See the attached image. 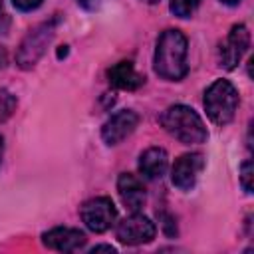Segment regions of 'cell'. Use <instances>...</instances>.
Instances as JSON below:
<instances>
[{
    "label": "cell",
    "instance_id": "277c9868",
    "mask_svg": "<svg viewBox=\"0 0 254 254\" xmlns=\"http://www.w3.org/2000/svg\"><path fill=\"white\" fill-rule=\"evenodd\" d=\"M56 26H58V18H50V20L38 24L36 28H32L24 36V40L20 42V48L16 52V64L22 69H30L40 62L46 48L52 44V40L56 36Z\"/></svg>",
    "mask_w": 254,
    "mask_h": 254
},
{
    "label": "cell",
    "instance_id": "7402d4cb",
    "mask_svg": "<svg viewBox=\"0 0 254 254\" xmlns=\"http://www.w3.org/2000/svg\"><path fill=\"white\" fill-rule=\"evenodd\" d=\"M97 250H107V252H115V248L111 244H99V246H93L91 252H97Z\"/></svg>",
    "mask_w": 254,
    "mask_h": 254
},
{
    "label": "cell",
    "instance_id": "9c48e42d",
    "mask_svg": "<svg viewBox=\"0 0 254 254\" xmlns=\"http://www.w3.org/2000/svg\"><path fill=\"white\" fill-rule=\"evenodd\" d=\"M139 123V115L133 109H119L101 127V139L105 145H117L127 139Z\"/></svg>",
    "mask_w": 254,
    "mask_h": 254
},
{
    "label": "cell",
    "instance_id": "3957f363",
    "mask_svg": "<svg viewBox=\"0 0 254 254\" xmlns=\"http://www.w3.org/2000/svg\"><path fill=\"white\" fill-rule=\"evenodd\" d=\"M204 109L212 123L226 125L234 119L238 109V91L228 79H216L204 91Z\"/></svg>",
    "mask_w": 254,
    "mask_h": 254
},
{
    "label": "cell",
    "instance_id": "5b68a950",
    "mask_svg": "<svg viewBox=\"0 0 254 254\" xmlns=\"http://www.w3.org/2000/svg\"><path fill=\"white\" fill-rule=\"evenodd\" d=\"M79 216H81L83 224L91 232L101 234V232L109 230L115 224L117 208H115V204H113L111 198H107V196H95V198H89V200H85L81 204Z\"/></svg>",
    "mask_w": 254,
    "mask_h": 254
},
{
    "label": "cell",
    "instance_id": "ba28073f",
    "mask_svg": "<svg viewBox=\"0 0 254 254\" xmlns=\"http://www.w3.org/2000/svg\"><path fill=\"white\" fill-rule=\"evenodd\" d=\"M202 169H204V157L200 153L181 155L171 169V181L179 190H190L196 185V179Z\"/></svg>",
    "mask_w": 254,
    "mask_h": 254
},
{
    "label": "cell",
    "instance_id": "d6986e66",
    "mask_svg": "<svg viewBox=\"0 0 254 254\" xmlns=\"http://www.w3.org/2000/svg\"><path fill=\"white\" fill-rule=\"evenodd\" d=\"M8 26H10V16L4 10V2L0 0V34H4L8 30Z\"/></svg>",
    "mask_w": 254,
    "mask_h": 254
},
{
    "label": "cell",
    "instance_id": "603a6c76",
    "mask_svg": "<svg viewBox=\"0 0 254 254\" xmlns=\"http://www.w3.org/2000/svg\"><path fill=\"white\" fill-rule=\"evenodd\" d=\"M2 155H4V139L0 135V163H2Z\"/></svg>",
    "mask_w": 254,
    "mask_h": 254
},
{
    "label": "cell",
    "instance_id": "2e32d148",
    "mask_svg": "<svg viewBox=\"0 0 254 254\" xmlns=\"http://www.w3.org/2000/svg\"><path fill=\"white\" fill-rule=\"evenodd\" d=\"M240 185L248 194L252 192V161L250 159L244 161L240 167Z\"/></svg>",
    "mask_w": 254,
    "mask_h": 254
},
{
    "label": "cell",
    "instance_id": "ffe728a7",
    "mask_svg": "<svg viewBox=\"0 0 254 254\" xmlns=\"http://www.w3.org/2000/svg\"><path fill=\"white\" fill-rule=\"evenodd\" d=\"M103 2H105V0H77V4H79L81 8H85V10H97Z\"/></svg>",
    "mask_w": 254,
    "mask_h": 254
},
{
    "label": "cell",
    "instance_id": "52a82bcc",
    "mask_svg": "<svg viewBox=\"0 0 254 254\" xmlns=\"http://www.w3.org/2000/svg\"><path fill=\"white\" fill-rule=\"evenodd\" d=\"M250 48V32L244 24H236L232 26V30L228 32L226 40L220 44V65L224 69H234L242 56L248 52Z\"/></svg>",
    "mask_w": 254,
    "mask_h": 254
},
{
    "label": "cell",
    "instance_id": "30bf717a",
    "mask_svg": "<svg viewBox=\"0 0 254 254\" xmlns=\"http://www.w3.org/2000/svg\"><path fill=\"white\" fill-rule=\"evenodd\" d=\"M42 242L58 252H77L79 248L85 246L87 238L81 230L77 228H67V226H56L48 232L42 234Z\"/></svg>",
    "mask_w": 254,
    "mask_h": 254
},
{
    "label": "cell",
    "instance_id": "4fadbf2b",
    "mask_svg": "<svg viewBox=\"0 0 254 254\" xmlns=\"http://www.w3.org/2000/svg\"><path fill=\"white\" fill-rule=\"evenodd\" d=\"M169 167V155L163 147H149L139 157V171L145 179H161Z\"/></svg>",
    "mask_w": 254,
    "mask_h": 254
},
{
    "label": "cell",
    "instance_id": "7c38bea8",
    "mask_svg": "<svg viewBox=\"0 0 254 254\" xmlns=\"http://www.w3.org/2000/svg\"><path fill=\"white\" fill-rule=\"evenodd\" d=\"M107 77L113 87L125 89V91H133L145 83V75L139 73L131 62H119V64L111 65L107 69Z\"/></svg>",
    "mask_w": 254,
    "mask_h": 254
},
{
    "label": "cell",
    "instance_id": "ac0fdd59",
    "mask_svg": "<svg viewBox=\"0 0 254 254\" xmlns=\"http://www.w3.org/2000/svg\"><path fill=\"white\" fill-rule=\"evenodd\" d=\"M159 220H161V226L167 232V236H175L177 234V226H175V222H173V218L169 214H159Z\"/></svg>",
    "mask_w": 254,
    "mask_h": 254
},
{
    "label": "cell",
    "instance_id": "7a4b0ae2",
    "mask_svg": "<svg viewBox=\"0 0 254 254\" xmlns=\"http://www.w3.org/2000/svg\"><path fill=\"white\" fill-rule=\"evenodd\" d=\"M161 125L169 135L185 145H200L208 139V131L200 115L189 105H171L161 115Z\"/></svg>",
    "mask_w": 254,
    "mask_h": 254
},
{
    "label": "cell",
    "instance_id": "d4e9b609",
    "mask_svg": "<svg viewBox=\"0 0 254 254\" xmlns=\"http://www.w3.org/2000/svg\"><path fill=\"white\" fill-rule=\"evenodd\" d=\"M141 2H147V4H157V2H161V0H141Z\"/></svg>",
    "mask_w": 254,
    "mask_h": 254
},
{
    "label": "cell",
    "instance_id": "44dd1931",
    "mask_svg": "<svg viewBox=\"0 0 254 254\" xmlns=\"http://www.w3.org/2000/svg\"><path fill=\"white\" fill-rule=\"evenodd\" d=\"M6 64H8V52L4 46H0V69L6 67Z\"/></svg>",
    "mask_w": 254,
    "mask_h": 254
},
{
    "label": "cell",
    "instance_id": "8992f818",
    "mask_svg": "<svg viewBox=\"0 0 254 254\" xmlns=\"http://www.w3.org/2000/svg\"><path fill=\"white\" fill-rule=\"evenodd\" d=\"M117 238L123 244L129 246H139V244H147L155 238V224L151 222V218H147L145 214L133 212L131 216H127L125 220H121L117 224Z\"/></svg>",
    "mask_w": 254,
    "mask_h": 254
},
{
    "label": "cell",
    "instance_id": "e0dca14e",
    "mask_svg": "<svg viewBox=\"0 0 254 254\" xmlns=\"http://www.w3.org/2000/svg\"><path fill=\"white\" fill-rule=\"evenodd\" d=\"M44 0H12V4L20 10V12H32L36 10Z\"/></svg>",
    "mask_w": 254,
    "mask_h": 254
},
{
    "label": "cell",
    "instance_id": "8fae6325",
    "mask_svg": "<svg viewBox=\"0 0 254 254\" xmlns=\"http://www.w3.org/2000/svg\"><path fill=\"white\" fill-rule=\"evenodd\" d=\"M117 192L121 202L131 210V212H139L141 206L145 204L147 192L143 187V181L139 177H135L133 173H121L117 179Z\"/></svg>",
    "mask_w": 254,
    "mask_h": 254
},
{
    "label": "cell",
    "instance_id": "5bb4252c",
    "mask_svg": "<svg viewBox=\"0 0 254 254\" xmlns=\"http://www.w3.org/2000/svg\"><path fill=\"white\" fill-rule=\"evenodd\" d=\"M198 4L200 0H171L169 8L177 18H190L196 12Z\"/></svg>",
    "mask_w": 254,
    "mask_h": 254
},
{
    "label": "cell",
    "instance_id": "9a60e30c",
    "mask_svg": "<svg viewBox=\"0 0 254 254\" xmlns=\"http://www.w3.org/2000/svg\"><path fill=\"white\" fill-rule=\"evenodd\" d=\"M16 109V97L8 89H0V119H8Z\"/></svg>",
    "mask_w": 254,
    "mask_h": 254
},
{
    "label": "cell",
    "instance_id": "6da1fadb",
    "mask_svg": "<svg viewBox=\"0 0 254 254\" xmlns=\"http://www.w3.org/2000/svg\"><path fill=\"white\" fill-rule=\"evenodd\" d=\"M187 38L181 30H165L155 48V58L153 65L159 77L169 79V81H179L189 73V64H187Z\"/></svg>",
    "mask_w": 254,
    "mask_h": 254
},
{
    "label": "cell",
    "instance_id": "cb8c5ba5",
    "mask_svg": "<svg viewBox=\"0 0 254 254\" xmlns=\"http://www.w3.org/2000/svg\"><path fill=\"white\" fill-rule=\"evenodd\" d=\"M222 4H228V6H234V4H238L240 0H220Z\"/></svg>",
    "mask_w": 254,
    "mask_h": 254
}]
</instances>
